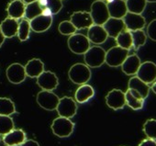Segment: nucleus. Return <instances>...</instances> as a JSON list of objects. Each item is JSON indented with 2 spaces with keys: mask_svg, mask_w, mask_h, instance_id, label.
Returning <instances> with one entry per match:
<instances>
[{
  "mask_svg": "<svg viewBox=\"0 0 156 146\" xmlns=\"http://www.w3.org/2000/svg\"><path fill=\"white\" fill-rule=\"evenodd\" d=\"M69 79L75 85L87 84L91 78V71L86 63L77 62L71 66L68 72Z\"/></svg>",
  "mask_w": 156,
  "mask_h": 146,
  "instance_id": "obj_1",
  "label": "nucleus"
},
{
  "mask_svg": "<svg viewBox=\"0 0 156 146\" xmlns=\"http://www.w3.org/2000/svg\"><path fill=\"white\" fill-rule=\"evenodd\" d=\"M84 60L87 66L98 68L105 63L106 51L100 46H92L84 54Z\"/></svg>",
  "mask_w": 156,
  "mask_h": 146,
  "instance_id": "obj_2",
  "label": "nucleus"
},
{
  "mask_svg": "<svg viewBox=\"0 0 156 146\" xmlns=\"http://www.w3.org/2000/svg\"><path fill=\"white\" fill-rule=\"evenodd\" d=\"M51 129L54 135L60 138H67L73 132L74 123L68 118L59 116L53 119Z\"/></svg>",
  "mask_w": 156,
  "mask_h": 146,
  "instance_id": "obj_3",
  "label": "nucleus"
},
{
  "mask_svg": "<svg viewBox=\"0 0 156 146\" xmlns=\"http://www.w3.org/2000/svg\"><path fill=\"white\" fill-rule=\"evenodd\" d=\"M70 51L75 54H85L91 47L87 36L80 33H74L71 35L67 41Z\"/></svg>",
  "mask_w": 156,
  "mask_h": 146,
  "instance_id": "obj_4",
  "label": "nucleus"
},
{
  "mask_svg": "<svg viewBox=\"0 0 156 146\" xmlns=\"http://www.w3.org/2000/svg\"><path fill=\"white\" fill-rule=\"evenodd\" d=\"M89 13L92 17L94 24L97 25L103 26L105 22L110 18L106 2L99 1V0H96L95 2L92 3L91 10Z\"/></svg>",
  "mask_w": 156,
  "mask_h": 146,
  "instance_id": "obj_5",
  "label": "nucleus"
},
{
  "mask_svg": "<svg viewBox=\"0 0 156 146\" xmlns=\"http://www.w3.org/2000/svg\"><path fill=\"white\" fill-rule=\"evenodd\" d=\"M129 55V51L119 46H114L106 52L105 62L110 67H119Z\"/></svg>",
  "mask_w": 156,
  "mask_h": 146,
  "instance_id": "obj_6",
  "label": "nucleus"
},
{
  "mask_svg": "<svg viewBox=\"0 0 156 146\" xmlns=\"http://www.w3.org/2000/svg\"><path fill=\"white\" fill-rule=\"evenodd\" d=\"M36 100L41 108L48 111H52L56 110L60 98L52 91L41 90L38 93Z\"/></svg>",
  "mask_w": 156,
  "mask_h": 146,
  "instance_id": "obj_7",
  "label": "nucleus"
},
{
  "mask_svg": "<svg viewBox=\"0 0 156 146\" xmlns=\"http://www.w3.org/2000/svg\"><path fill=\"white\" fill-rule=\"evenodd\" d=\"M56 110L60 117L71 119L74 117L77 112V102L70 97L61 98Z\"/></svg>",
  "mask_w": 156,
  "mask_h": 146,
  "instance_id": "obj_8",
  "label": "nucleus"
},
{
  "mask_svg": "<svg viewBox=\"0 0 156 146\" xmlns=\"http://www.w3.org/2000/svg\"><path fill=\"white\" fill-rule=\"evenodd\" d=\"M141 81L150 85L156 81V63L151 61L141 62L136 74Z\"/></svg>",
  "mask_w": 156,
  "mask_h": 146,
  "instance_id": "obj_9",
  "label": "nucleus"
},
{
  "mask_svg": "<svg viewBox=\"0 0 156 146\" xmlns=\"http://www.w3.org/2000/svg\"><path fill=\"white\" fill-rule=\"evenodd\" d=\"M6 76L10 83L14 85L21 84L22 82L25 81L27 77L25 66H23L21 63L14 62L7 68Z\"/></svg>",
  "mask_w": 156,
  "mask_h": 146,
  "instance_id": "obj_10",
  "label": "nucleus"
},
{
  "mask_svg": "<svg viewBox=\"0 0 156 146\" xmlns=\"http://www.w3.org/2000/svg\"><path fill=\"white\" fill-rule=\"evenodd\" d=\"M37 85L42 90L52 91L57 88L59 85V79L53 72L44 70L37 77Z\"/></svg>",
  "mask_w": 156,
  "mask_h": 146,
  "instance_id": "obj_11",
  "label": "nucleus"
},
{
  "mask_svg": "<svg viewBox=\"0 0 156 146\" xmlns=\"http://www.w3.org/2000/svg\"><path fill=\"white\" fill-rule=\"evenodd\" d=\"M106 103L113 110L122 109L126 105L125 93L120 89H112L106 96Z\"/></svg>",
  "mask_w": 156,
  "mask_h": 146,
  "instance_id": "obj_12",
  "label": "nucleus"
},
{
  "mask_svg": "<svg viewBox=\"0 0 156 146\" xmlns=\"http://www.w3.org/2000/svg\"><path fill=\"white\" fill-rule=\"evenodd\" d=\"M70 21L73 24L76 30H85L90 28L94 22L92 17L87 11H75L71 15Z\"/></svg>",
  "mask_w": 156,
  "mask_h": 146,
  "instance_id": "obj_13",
  "label": "nucleus"
},
{
  "mask_svg": "<svg viewBox=\"0 0 156 146\" xmlns=\"http://www.w3.org/2000/svg\"><path fill=\"white\" fill-rule=\"evenodd\" d=\"M125 24V28L129 31H134L138 30H143L146 25V20L141 14H135L127 12L122 19Z\"/></svg>",
  "mask_w": 156,
  "mask_h": 146,
  "instance_id": "obj_14",
  "label": "nucleus"
},
{
  "mask_svg": "<svg viewBox=\"0 0 156 146\" xmlns=\"http://www.w3.org/2000/svg\"><path fill=\"white\" fill-rule=\"evenodd\" d=\"M87 38L90 42L96 45H100L108 40V35L103 26L93 24L90 28H88Z\"/></svg>",
  "mask_w": 156,
  "mask_h": 146,
  "instance_id": "obj_15",
  "label": "nucleus"
},
{
  "mask_svg": "<svg viewBox=\"0 0 156 146\" xmlns=\"http://www.w3.org/2000/svg\"><path fill=\"white\" fill-rule=\"evenodd\" d=\"M52 20V16H45L43 14H41L40 16L30 20V29L37 33L45 32L51 28Z\"/></svg>",
  "mask_w": 156,
  "mask_h": 146,
  "instance_id": "obj_16",
  "label": "nucleus"
},
{
  "mask_svg": "<svg viewBox=\"0 0 156 146\" xmlns=\"http://www.w3.org/2000/svg\"><path fill=\"white\" fill-rule=\"evenodd\" d=\"M105 30L107 31L108 37L114 38L116 39V37L124 30H126L125 28V24L122 19H115V18H109L105 24L103 25Z\"/></svg>",
  "mask_w": 156,
  "mask_h": 146,
  "instance_id": "obj_17",
  "label": "nucleus"
},
{
  "mask_svg": "<svg viewBox=\"0 0 156 146\" xmlns=\"http://www.w3.org/2000/svg\"><path fill=\"white\" fill-rule=\"evenodd\" d=\"M140 63V59L136 53L128 55V57L121 64V70L127 76H135L139 70Z\"/></svg>",
  "mask_w": 156,
  "mask_h": 146,
  "instance_id": "obj_18",
  "label": "nucleus"
},
{
  "mask_svg": "<svg viewBox=\"0 0 156 146\" xmlns=\"http://www.w3.org/2000/svg\"><path fill=\"white\" fill-rule=\"evenodd\" d=\"M106 4L110 18L123 19L128 12L126 1H124V0H113V1Z\"/></svg>",
  "mask_w": 156,
  "mask_h": 146,
  "instance_id": "obj_19",
  "label": "nucleus"
},
{
  "mask_svg": "<svg viewBox=\"0 0 156 146\" xmlns=\"http://www.w3.org/2000/svg\"><path fill=\"white\" fill-rule=\"evenodd\" d=\"M26 140V133L20 129H14L3 137L4 143L9 146H20Z\"/></svg>",
  "mask_w": 156,
  "mask_h": 146,
  "instance_id": "obj_20",
  "label": "nucleus"
},
{
  "mask_svg": "<svg viewBox=\"0 0 156 146\" xmlns=\"http://www.w3.org/2000/svg\"><path fill=\"white\" fill-rule=\"evenodd\" d=\"M38 3L42 9V14L45 16L58 14L62 9V0H38Z\"/></svg>",
  "mask_w": 156,
  "mask_h": 146,
  "instance_id": "obj_21",
  "label": "nucleus"
},
{
  "mask_svg": "<svg viewBox=\"0 0 156 146\" xmlns=\"http://www.w3.org/2000/svg\"><path fill=\"white\" fill-rule=\"evenodd\" d=\"M125 98L126 105H128L133 110H140L143 108L145 99H143L137 91L128 88V90L125 92Z\"/></svg>",
  "mask_w": 156,
  "mask_h": 146,
  "instance_id": "obj_22",
  "label": "nucleus"
},
{
  "mask_svg": "<svg viewBox=\"0 0 156 146\" xmlns=\"http://www.w3.org/2000/svg\"><path fill=\"white\" fill-rule=\"evenodd\" d=\"M25 71L27 77L30 78H37L44 71V63L41 59L33 58L26 63Z\"/></svg>",
  "mask_w": 156,
  "mask_h": 146,
  "instance_id": "obj_23",
  "label": "nucleus"
},
{
  "mask_svg": "<svg viewBox=\"0 0 156 146\" xmlns=\"http://www.w3.org/2000/svg\"><path fill=\"white\" fill-rule=\"evenodd\" d=\"M94 96H95V89L93 88V87L88 84H84L81 85L75 91L74 98L77 103L84 104L89 101Z\"/></svg>",
  "mask_w": 156,
  "mask_h": 146,
  "instance_id": "obj_24",
  "label": "nucleus"
},
{
  "mask_svg": "<svg viewBox=\"0 0 156 146\" xmlns=\"http://www.w3.org/2000/svg\"><path fill=\"white\" fill-rule=\"evenodd\" d=\"M19 22L17 20L8 17L0 24V30L2 31L5 38L10 39L18 34Z\"/></svg>",
  "mask_w": 156,
  "mask_h": 146,
  "instance_id": "obj_25",
  "label": "nucleus"
},
{
  "mask_svg": "<svg viewBox=\"0 0 156 146\" xmlns=\"http://www.w3.org/2000/svg\"><path fill=\"white\" fill-rule=\"evenodd\" d=\"M25 8H26V4L22 0H13V1H11L9 4L7 12L9 18L18 20L24 17Z\"/></svg>",
  "mask_w": 156,
  "mask_h": 146,
  "instance_id": "obj_26",
  "label": "nucleus"
},
{
  "mask_svg": "<svg viewBox=\"0 0 156 146\" xmlns=\"http://www.w3.org/2000/svg\"><path fill=\"white\" fill-rule=\"evenodd\" d=\"M128 87L129 89H133V90L137 91L141 96V98L143 99H146L149 96V93H150L149 85L144 83L143 81H141L138 77H132L129 80Z\"/></svg>",
  "mask_w": 156,
  "mask_h": 146,
  "instance_id": "obj_27",
  "label": "nucleus"
},
{
  "mask_svg": "<svg viewBox=\"0 0 156 146\" xmlns=\"http://www.w3.org/2000/svg\"><path fill=\"white\" fill-rule=\"evenodd\" d=\"M116 41H117L118 46L129 51L132 48V37H131L130 31L127 30H124L123 31H121L116 37Z\"/></svg>",
  "mask_w": 156,
  "mask_h": 146,
  "instance_id": "obj_28",
  "label": "nucleus"
},
{
  "mask_svg": "<svg viewBox=\"0 0 156 146\" xmlns=\"http://www.w3.org/2000/svg\"><path fill=\"white\" fill-rule=\"evenodd\" d=\"M147 5L146 0H126L128 12L135 14H142Z\"/></svg>",
  "mask_w": 156,
  "mask_h": 146,
  "instance_id": "obj_29",
  "label": "nucleus"
},
{
  "mask_svg": "<svg viewBox=\"0 0 156 146\" xmlns=\"http://www.w3.org/2000/svg\"><path fill=\"white\" fill-rule=\"evenodd\" d=\"M16 113L14 102L8 98H0V115L10 116Z\"/></svg>",
  "mask_w": 156,
  "mask_h": 146,
  "instance_id": "obj_30",
  "label": "nucleus"
},
{
  "mask_svg": "<svg viewBox=\"0 0 156 146\" xmlns=\"http://www.w3.org/2000/svg\"><path fill=\"white\" fill-rule=\"evenodd\" d=\"M41 14H42V9L41 8L38 1H35V2H32V3H30V4L26 5L25 15H24L26 20H31L34 18L40 16Z\"/></svg>",
  "mask_w": 156,
  "mask_h": 146,
  "instance_id": "obj_31",
  "label": "nucleus"
},
{
  "mask_svg": "<svg viewBox=\"0 0 156 146\" xmlns=\"http://www.w3.org/2000/svg\"><path fill=\"white\" fill-rule=\"evenodd\" d=\"M132 37V48L135 50H139L140 47L144 46L147 41V35L143 31V30H138L134 31H130Z\"/></svg>",
  "mask_w": 156,
  "mask_h": 146,
  "instance_id": "obj_32",
  "label": "nucleus"
},
{
  "mask_svg": "<svg viewBox=\"0 0 156 146\" xmlns=\"http://www.w3.org/2000/svg\"><path fill=\"white\" fill-rule=\"evenodd\" d=\"M30 20L23 19L19 22V29H18V37L20 41H25L30 38Z\"/></svg>",
  "mask_w": 156,
  "mask_h": 146,
  "instance_id": "obj_33",
  "label": "nucleus"
},
{
  "mask_svg": "<svg viewBox=\"0 0 156 146\" xmlns=\"http://www.w3.org/2000/svg\"><path fill=\"white\" fill-rule=\"evenodd\" d=\"M14 120L10 116L0 115V135H6L12 130H14Z\"/></svg>",
  "mask_w": 156,
  "mask_h": 146,
  "instance_id": "obj_34",
  "label": "nucleus"
},
{
  "mask_svg": "<svg viewBox=\"0 0 156 146\" xmlns=\"http://www.w3.org/2000/svg\"><path fill=\"white\" fill-rule=\"evenodd\" d=\"M142 130L145 135L149 139L156 141V119H147L143 124Z\"/></svg>",
  "mask_w": 156,
  "mask_h": 146,
  "instance_id": "obj_35",
  "label": "nucleus"
},
{
  "mask_svg": "<svg viewBox=\"0 0 156 146\" xmlns=\"http://www.w3.org/2000/svg\"><path fill=\"white\" fill-rule=\"evenodd\" d=\"M58 30L62 35L71 36V35L74 34L77 30L70 20H63V21L60 22V24L58 26Z\"/></svg>",
  "mask_w": 156,
  "mask_h": 146,
  "instance_id": "obj_36",
  "label": "nucleus"
},
{
  "mask_svg": "<svg viewBox=\"0 0 156 146\" xmlns=\"http://www.w3.org/2000/svg\"><path fill=\"white\" fill-rule=\"evenodd\" d=\"M147 37H149L151 41H156V19L151 20L147 26Z\"/></svg>",
  "mask_w": 156,
  "mask_h": 146,
  "instance_id": "obj_37",
  "label": "nucleus"
},
{
  "mask_svg": "<svg viewBox=\"0 0 156 146\" xmlns=\"http://www.w3.org/2000/svg\"><path fill=\"white\" fill-rule=\"evenodd\" d=\"M139 146H156V141L154 140H151V139H145L143 140L140 144Z\"/></svg>",
  "mask_w": 156,
  "mask_h": 146,
  "instance_id": "obj_38",
  "label": "nucleus"
},
{
  "mask_svg": "<svg viewBox=\"0 0 156 146\" xmlns=\"http://www.w3.org/2000/svg\"><path fill=\"white\" fill-rule=\"evenodd\" d=\"M20 146H40V144L34 140H26Z\"/></svg>",
  "mask_w": 156,
  "mask_h": 146,
  "instance_id": "obj_39",
  "label": "nucleus"
},
{
  "mask_svg": "<svg viewBox=\"0 0 156 146\" xmlns=\"http://www.w3.org/2000/svg\"><path fill=\"white\" fill-rule=\"evenodd\" d=\"M5 36L3 35V33H2V31L0 30V47H1L2 45H3V43H4V41H5Z\"/></svg>",
  "mask_w": 156,
  "mask_h": 146,
  "instance_id": "obj_40",
  "label": "nucleus"
},
{
  "mask_svg": "<svg viewBox=\"0 0 156 146\" xmlns=\"http://www.w3.org/2000/svg\"><path fill=\"white\" fill-rule=\"evenodd\" d=\"M151 89L152 90V92L156 95V81H154L153 83H152V85H151Z\"/></svg>",
  "mask_w": 156,
  "mask_h": 146,
  "instance_id": "obj_41",
  "label": "nucleus"
},
{
  "mask_svg": "<svg viewBox=\"0 0 156 146\" xmlns=\"http://www.w3.org/2000/svg\"><path fill=\"white\" fill-rule=\"evenodd\" d=\"M22 1L27 5V4H30V3H32V2H35V1H38V0H22Z\"/></svg>",
  "mask_w": 156,
  "mask_h": 146,
  "instance_id": "obj_42",
  "label": "nucleus"
},
{
  "mask_svg": "<svg viewBox=\"0 0 156 146\" xmlns=\"http://www.w3.org/2000/svg\"><path fill=\"white\" fill-rule=\"evenodd\" d=\"M147 1V3L149 2V3H156V0H146Z\"/></svg>",
  "mask_w": 156,
  "mask_h": 146,
  "instance_id": "obj_43",
  "label": "nucleus"
},
{
  "mask_svg": "<svg viewBox=\"0 0 156 146\" xmlns=\"http://www.w3.org/2000/svg\"><path fill=\"white\" fill-rule=\"evenodd\" d=\"M99 1H106V0H99Z\"/></svg>",
  "mask_w": 156,
  "mask_h": 146,
  "instance_id": "obj_44",
  "label": "nucleus"
},
{
  "mask_svg": "<svg viewBox=\"0 0 156 146\" xmlns=\"http://www.w3.org/2000/svg\"><path fill=\"white\" fill-rule=\"evenodd\" d=\"M124 1H126V0H124Z\"/></svg>",
  "mask_w": 156,
  "mask_h": 146,
  "instance_id": "obj_45",
  "label": "nucleus"
},
{
  "mask_svg": "<svg viewBox=\"0 0 156 146\" xmlns=\"http://www.w3.org/2000/svg\"><path fill=\"white\" fill-rule=\"evenodd\" d=\"M7 146H9V145H7Z\"/></svg>",
  "mask_w": 156,
  "mask_h": 146,
  "instance_id": "obj_46",
  "label": "nucleus"
},
{
  "mask_svg": "<svg viewBox=\"0 0 156 146\" xmlns=\"http://www.w3.org/2000/svg\"></svg>",
  "mask_w": 156,
  "mask_h": 146,
  "instance_id": "obj_47",
  "label": "nucleus"
}]
</instances>
